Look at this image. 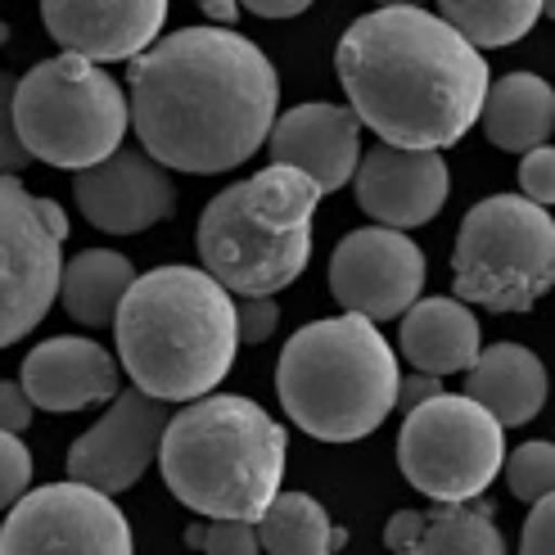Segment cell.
Returning a JSON list of instances; mask_svg holds the SVG:
<instances>
[{
  "instance_id": "32",
  "label": "cell",
  "mask_w": 555,
  "mask_h": 555,
  "mask_svg": "<svg viewBox=\"0 0 555 555\" xmlns=\"http://www.w3.org/2000/svg\"><path fill=\"white\" fill-rule=\"evenodd\" d=\"M519 555H555V492L533 502L529 519H524V533H519Z\"/></svg>"
},
{
  "instance_id": "1",
  "label": "cell",
  "mask_w": 555,
  "mask_h": 555,
  "mask_svg": "<svg viewBox=\"0 0 555 555\" xmlns=\"http://www.w3.org/2000/svg\"><path fill=\"white\" fill-rule=\"evenodd\" d=\"M131 122L163 168L217 177L248 163L275 127L281 81L231 27H181L127 68Z\"/></svg>"
},
{
  "instance_id": "22",
  "label": "cell",
  "mask_w": 555,
  "mask_h": 555,
  "mask_svg": "<svg viewBox=\"0 0 555 555\" xmlns=\"http://www.w3.org/2000/svg\"><path fill=\"white\" fill-rule=\"evenodd\" d=\"M483 135L506 154H529L555 135V91L533 73H506L483 100Z\"/></svg>"
},
{
  "instance_id": "8",
  "label": "cell",
  "mask_w": 555,
  "mask_h": 555,
  "mask_svg": "<svg viewBox=\"0 0 555 555\" xmlns=\"http://www.w3.org/2000/svg\"><path fill=\"white\" fill-rule=\"evenodd\" d=\"M452 285L475 308L529 312L555 289V217L524 194L475 204L456 231Z\"/></svg>"
},
{
  "instance_id": "16",
  "label": "cell",
  "mask_w": 555,
  "mask_h": 555,
  "mask_svg": "<svg viewBox=\"0 0 555 555\" xmlns=\"http://www.w3.org/2000/svg\"><path fill=\"white\" fill-rule=\"evenodd\" d=\"M46 33L81 60H135L145 54L168 18V0H41Z\"/></svg>"
},
{
  "instance_id": "20",
  "label": "cell",
  "mask_w": 555,
  "mask_h": 555,
  "mask_svg": "<svg viewBox=\"0 0 555 555\" xmlns=\"http://www.w3.org/2000/svg\"><path fill=\"white\" fill-rule=\"evenodd\" d=\"M479 317L465 308L461 298H415L411 308L402 312V335L398 348L402 357L425 371V375H461L479 362Z\"/></svg>"
},
{
  "instance_id": "29",
  "label": "cell",
  "mask_w": 555,
  "mask_h": 555,
  "mask_svg": "<svg viewBox=\"0 0 555 555\" xmlns=\"http://www.w3.org/2000/svg\"><path fill=\"white\" fill-rule=\"evenodd\" d=\"M14 91H18V77L0 73V177L23 172L27 158H33L18 135V122H14Z\"/></svg>"
},
{
  "instance_id": "24",
  "label": "cell",
  "mask_w": 555,
  "mask_h": 555,
  "mask_svg": "<svg viewBox=\"0 0 555 555\" xmlns=\"http://www.w3.org/2000/svg\"><path fill=\"white\" fill-rule=\"evenodd\" d=\"M258 542L267 555H335L348 542V533L330 524L317 496L281 492L258 519Z\"/></svg>"
},
{
  "instance_id": "38",
  "label": "cell",
  "mask_w": 555,
  "mask_h": 555,
  "mask_svg": "<svg viewBox=\"0 0 555 555\" xmlns=\"http://www.w3.org/2000/svg\"><path fill=\"white\" fill-rule=\"evenodd\" d=\"M379 10H425L429 0H375Z\"/></svg>"
},
{
  "instance_id": "27",
  "label": "cell",
  "mask_w": 555,
  "mask_h": 555,
  "mask_svg": "<svg viewBox=\"0 0 555 555\" xmlns=\"http://www.w3.org/2000/svg\"><path fill=\"white\" fill-rule=\"evenodd\" d=\"M185 546L204 555H258V524L248 519H199L185 529Z\"/></svg>"
},
{
  "instance_id": "31",
  "label": "cell",
  "mask_w": 555,
  "mask_h": 555,
  "mask_svg": "<svg viewBox=\"0 0 555 555\" xmlns=\"http://www.w3.org/2000/svg\"><path fill=\"white\" fill-rule=\"evenodd\" d=\"M235 325H240V339L244 344H267L281 325V308H275L271 294H258V298H244L235 308Z\"/></svg>"
},
{
  "instance_id": "33",
  "label": "cell",
  "mask_w": 555,
  "mask_h": 555,
  "mask_svg": "<svg viewBox=\"0 0 555 555\" xmlns=\"http://www.w3.org/2000/svg\"><path fill=\"white\" fill-rule=\"evenodd\" d=\"M33 398H27V388L23 384H10V379H0V429L5 434H27L33 429Z\"/></svg>"
},
{
  "instance_id": "18",
  "label": "cell",
  "mask_w": 555,
  "mask_h": 555,
  "mask_svg": "<svg viewBox=\"0 0 555 555\" xmlns=\"http://www.w3.org/2000/svg\"><path fill=\"white\" fill-rule=\"evenodd\" d=\"M18 384L27 388L33 406L68 415V411H87L95 402L118 398V362L95 339L60 335L27 352Z\"/></svg>"
},
{
  "instance_id": "40",
  "label": "cell",
  "mask_w": 555,
  "mask_h": 555,
  "mask_svg": "<svg viewBox=\"0 0 555 555\" xmlns=\"http://www.w3.org/2000/svg\"><path fill=\"white\" fill-rule=\"evenodd\" d=\"M10 41V27H5V18H0V46H5Z\"/></svg>"
},
{
  "instance_id": "26",
  "label": "cell",
  "mask_w": 555,
  "mask_h": 555,
  "mask_svg": "<svg viewBox=\"0 0 555 555\" xmlns=\"http://www.w3.org/2000/svg\"><path fill=\"white\" fill-rule=\"evenodd\" d=\"M506 488L519 502H542L546 492H555V442H524L506 456Z\"/></svg>"
},
{
  "instance_id": "21",
  "label": "cell",
  "mask_w": 555,
  "mask_h": 555,
  "mask_svg": "<svg viewBox=\"0 0 555 555\" xmlns=\"http://www.w3.org/2000/svg\"><path fill=\"white\" fill-rule=\"evenodd\" d=\"M465 398H475L502 429L529 425L546 406V366L524 344H492L465 371Z\"/></svg>"
},
{
  "instance_id": "10",
  "label": "cell",
  "mask_w": 555,
  "mask_h": 555,
  "mask_svg": "<svg viewBox=\"0 0 555 555\" xmlns=\"http://www.w3.org/2000/svg\"><path fill=\"white\" fill-rule=\"evenodd\" d=\"M37 194H27L18 177H0V348L27 339L60 298L64 258Z\"/></svg>"
},
{
  "instance_id": "13",
  "label": "cell",
  "mask_w": 555,
  "mask_h": 555,
  "mask_svg": "<svg viewBox=\"0 0 555 555\" xmlns=\"http://www.w3.org/2000/svg\"><path fill=\"white\" fill-rule=\"evenodd\" d=\"M168 421V402L141 393V388H127L100 415V425H91L68 448V479L108 496L135 488L145 469L158 461Z\"/></svg>"
},
{
  "instance_id": "25",
  "label": "cell",
  "mask_w": 555,
  "mask_h": 555,
  "mask_svg": "<svg viewBox=\"0 0 555 555\" xmlns=\"http://www.w3.org/2000/svg\"><path fill=\"white\" fill-rule=\"evenodd\" d=\"M438 10L475 50H496L533 33L542 0H438Z\"/></svg>"
},
{
  "instance_id": "5",
  "label": "cell",
  "mask_w": 555,
  "mask_h": 555,
  "mask_svg": "<svg viewBox=\"0 0 555 555\" xmlns=\"http://www.w3.org/2000/svg\"><path fill=\"white\" fill-rule=\"evenodd\" d=\"M398 357L366 317H330L302 325L275 366L285 415L321 442H357L398 406Z\"/></svg>"
},
{
  "instance_id": "6",
  "label": "cell",
  "mask_w": 555,
  "mask_h": 555,
  "mask_svg": "<svg viewBox=\"0 0 555 555\" xmlns=\"http://www.w3.org/2000/svg\"><path fill=\"white\" fill-rule=\"evenodd\" d=\"M317 204V181L285 163L221 190L194 231L204 271L240 298L289 289L312 258Z\"/></svg>"
},
{
  "instance_id": "2",
  "label": "cell",
  "mask_w": 555,
  "mask_h": 555,
  "mask_svg": "<svg viewBox=\"0 0 555 555\" xmlns=\"http://www.w3.org/2000/svg\"><path fill=\"white\" fill-rule=\"evenodd\" d=\"M339 87L362 127L398 150H448L479 122L488 64L448 18L375 10L352 18L335 50Z\"/></svg>"
},
{
  "instance_id": "34",
  "label": "cell",
  "mask_w": 555,
  "mask_h": 555,
  "mask_svg": "<svg viewBox=\"0 0 555 555\" xmlns=\"http://www.w3.org/2000/svg\"><path fill=\"white\" fill-rule=\"evenodd\" d=\"M442 393V379L438 375H425V371H415V375H406V379H398V406H421V402H429V398H438Z\"/></svg>"
},
{
  "instance_id": "28",
  "label": "cell",
  "mask_w": 555,
  "mask_h": 555,
  "mask_svg": "<svg viewBox=\"0 0 555 555\" xmlns=\"http://www.w3.org/2000/svg\"><path fill=\"white\" fill-rule=\"evenodd\" d=\"M27 483H33V452L18 434L0 429V511H14Z\"/></svg>"
},
{
  "instance_id": "37",
  "label": "cell",
  "mask_w": 555,
  "mask_h": 555,
  "mask_svg": "<svg viewBox=\"0 0 555 555\" xmlns=\"http://www.w3.org/2000/svg\"><path fill=\"white\" fill-rule=\"evenodd\" d=\"M37 208H41V221H46V227L60 235V240H68V217H64V208L54 204V199H37Z\"/></svg>"
},
{
  "instance_id": "11",
  "label": "cell",
  "mask_w": 555,
  "mask_h": 555,
  "mask_svg": "<svg viewBox=\"0 0 555 555\" xmlns=\"http://www.w3.org/2000/svg\"><path fill=\"white\" fill-rule=\"evenodd\" d=\"M0 555H131V524L87 483H46L0 524Z\"/></svg>"
},
{
  "instance_id": "30",
  "label": "cell",
  "mask_w": 555,
  "mask_h": 555,
  "mask_svg": "<svg viewBox=\"0 0 555 555\" xmlns=\"http://www.w3.org/2000/svg\"><path fill=\"white\" fill-rule=\"evenodd\" d=\"M519 190L533 204H555V145H538L519 163Z\"/></svg>"
},
{
  "instance_id": "14",
  "label": "cell",
  "mask_w": 555,
  "mask_h": 555,
  "mask_svg": "<svg viewBox=\"0 0 555 555\" xmlns=\"http://www.w3.org/2000/svg\"><path fill=\"white\" fill-rule=\"evenodd\" d=\"M81 217L104 235H141L177 212V185L150 150H118L73 177Z\"/></svg>"
},
{
  "instance_id": "4",
  "label": "cell",
  "mask_w": 555,
  "mask_h": 555,
  "mask_svg": "<svg viewBox=\"0 0 555 555\" xmlns=\"http://www.w3.org/2000/svg\"><path fill=\"white\" fill-rule=\"evenodd\" d=\"M285 452V425H275L258 402L208 393L168 421L158 469L177 502L204 519L258 524L281 496Z\"/></svg>"
},
{
  "instance_id": "17",
  "label": "cell",
  "mask_w": 555,
  "mask_h": 555,
  "mask_svg": "<svg viewBox=\"0 0 555 555\" xmlns=\"http://www.w3.org/2000/svg\"><path fill=\"white\" fill-rule=\"evenodd\" d=\"M271 163L312 177L321 194H335L357 177L362 163V118L348 104H298L275 118L267 135Z\"/></svg>"
},
{
  "instance_id": "12",
  "label": "cell",
  "mask_w": 555,
  "mask_h": 555,
  "mask_svg": "<svg viewBox=\"0 0 555 555\" xmlns=\"http://www.w3.org/2000/svg\"><path fill=\"white\" fill-rule=\"evenodd\" d=\"M425 248L406 240L402 231L366 227L335 244L330 258V294L339 298L344 312H357L366 321H393L402 317L425 289Z\"/></svg>"
},
{
  "instance_id": "36",
  "label": "cell",
  "mask_w": 555,
  "mask_h": 555,
  "mask_svg": "<svg viewBox=\"0 0 555 555\" xmlns=\"http://www.w3.org/2000/svg\"><path fill=\"white\" fill-rule=\"evenodd\" d=\"M204 14H208V23H217V27H231L235 18H240V0H194Z\"/></svg>"
},
{
  "instance_id": "23",
  "label": "cell",
  "mask_w": 555,
  "mask_h": 555,
  "mask_svg": "<svg viewBox=\"0 0 555 555\" xmlns=\"http://www.w3.org/2000/svg\"><path fill=\"white\" fill-rule=\"evenodd\" d=\"M135 285V267L114 254V248H87L64 267V281H60V298H64V312L87 325V330H104L118 321V308L127 289Z\"/></svg>"
},
{
  "instance_id": "19",
  "label": "cell",
  "mask_w": 555,
  "mask_h": 555,
  "mask_svg": "<svg viewBox=\"0 0 555 555\" xmlns=\"http://www.w3.org/2000/svg\"><path fill=\"white\" fill-rule=\"evenodd\" d=\"M393 555H506L488 502H434L429 511H398L384 524Z\"/></svg>"
},
{
  "instance_id": "15",
  "label": "cell",
  "mask_w": 555,
  "mask_h": 555,
  "mask_svg": "<svg viewBox=\"0 0 555 555\" xmlns=\"http://www.w3.org/2000/svg\"><path fill=\"white\" fill-rule=\"evenodd\" d=\"M448 163L438 150L375 145L357 163V204L388 231L425 227L448 204Z\"/></svg>"
},
{
  "instance_id": "35",
  "label": "cell",
  "mask_w": 555,
  "mask_h": 555,
  "mask_svg": "<svg viewBox=\"0 0 555 555\" xmlns=\"http://www.w3.org/2000/svg\"><path fill=\"white\" fill-rule=\"evenodd\" d=\"M240 5L258 18H294V14L308 10L312 0H240Z\"/></svg>"
},
{
  "instance_id": "39",
  "label": "cell",
  "mask_w": 555,
  "mask_h": 555,
  "mask_svg": "<svg viewBox=\"0 0 555 555\" xmlns=\"http://www.w3.org/2000/svg\"><path fill=\"white\" fill-rule=\"evenodd\" d=\"M542 14H546V18L555 23V0H542Z\"/></svg>"
},
{
  "instance_id": "3",
  "label": "cell",
  "mask_w": 555,
  "mask_h": 555,
  "mask_svg": "<svg viewBox=\"0 0 555 555\" xmlns=\"http://www.w3.org/2000/svg\"><path fill=\"white\" fill-rule=\"evenodd\" d=\"M114 330L122 371L158 402L208 398L235 366L240 348L231 289L199 267H154L135 275Z\"/></svg>"
},
{
  "instance_id": "7",
  "label": "cell",
  "mask_w": 555,
  "mask_h": 555,
  "mask_svg": "<svg viewBox=\"0 0 555 555\" xmlns=\"http://www.w3.org/2000/svg\"><path fill=\"white\" fill-rule=\"evenodd\" d=\"M14 122L33 158L64 172H81L122 150L131 104L95 60L54 54L18 77Z\"/></svg>"
},
{
  "instance_id": "9",
  "label": "cell",
  "mask_w": 555,
  "mask_h": 555,
  "mask_svg": "<svg viewBox=\"0 0 555 555\" xmlns=\"http://www.w3.org/2000/svg\"><path fill=\"white\" fill-rule=\"evenodd\" d=\"M398 465L415 492L434 502H475L506 465V429L461 393H438L406 411Z\"/></svg>"
}]
</instances>
